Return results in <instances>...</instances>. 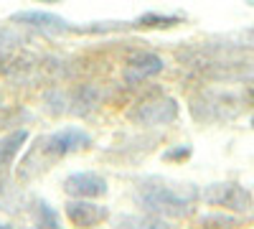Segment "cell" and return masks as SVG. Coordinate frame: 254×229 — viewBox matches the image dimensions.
Listing matches in <instances>:
<instances>
[{
    "mask_svg": "<svg viewBox=\"0 0 254 229\" xmlns=\"http://www.w3.org/2000/svg\"><path fill=\"white\" fill-rule=\"evenodd\" d=\"M10 23L28 26V28H36L41 33H94L92 23L89 26H76V23H69L66 18H61L56 13H46V10H20V13H13Z\"/></svg>",
    "mask_w": 254,
    "mask_h": 229,
    "instance_id": "cell-5",
    "label": "cell"
},
{
    "mask_svg": "<svg viewBox=\"0 0 254 229\" xmlns=\"http://www.w3.org/2000/svg\"><path fill=\"white\" fill-rule=\"evenodd\" d=\"M36 212H38V217H36V224L38 227H59V217H56V212L51 209L46 201H38Z\"/></svg>",
    "mask_w": 254,
    "mask_h": 229,
    "instance_id": "cell-12",
    "label": "cell"
},
{
    "mask_svg": "<svg viewBox=\"0 0 254 229\" xmlns=\"http://www.w3.org/2000/svg\"><path fill=\"white\" fill-rule=\"evenodd\" d=\"M188 155H190V151H188V148H181V151H168V153H165V160H176V158L181 160V158H188Z\"/></svg>",
    "mask_w": 254,
    "mask_h": 229,
    "instance_id": "cell-15",
    "label": "cell"
},
{
    "mask_svg": "<svg viewBox=\"0 0 254 229\" xmlns=\"http://www.w3.org/2000/svg\"><path fill=\"white\" fill-rule=\"evenodd\" d=\"M201 199L208 204V206H219V209H226V212H234V214H247L254 201H252V194L244 189L242 183L237 181H221V183H211L203 189Z\"/></svg>",
    "mask_w": 254,
    "mask_h": 229,
    "instance_id": "cell-3",
    "label": "cell"
},
{
    "mask_svg": "<svg viewBox=\"0 0 254 229\" xmlns=\"http://www.w3.org/2000/svg\"><path fill=\"white\" fill-rule=\"evenodd\" d=\"M36 3H59V0H36Z\"/></svg>",
    "mask_w": 254,
    "mask_h": 229,
    "instance_id": "cell-17",
    "label": "cell"
},
{
    "mask_svg": "<svg viewBox=\"0 0 254 229\" xmlns=\"http://www.w3.org/2000/svg\"><path fill=\"white\" fill-rule=\"evenodd\" d=\"M66 212V219L76 227H94L99 222H104L110 217V209L102 204H92V201H84V199H71L64 206Z\"/></svg>",
    "mask_w": 254,
    "mask_h": 229,
    "instance_id": "cell-9",
    "label": "cell"
},
{
    "mask_svg": "<svg viewBox=\"0 0 254 229\" xmlns=\"http://www.w3.org/2000/svg\"><path fill=\"white\" fill-rule=\"evenodd\" d=\"M160 72H163V59L153 51H142V54H135L127 59V64L122 69V79L127 84H140L142 79L155 76Z\"/></svg>",
    "mask_w": 254,
    "mask_h": 229,
    "instance_id": "cell-8",
    "label": "cell"
},
{
    "mask_svg": "<svg viewBox=\"0 0 254 229\" xmlns=\"http://www.w3.org/2000/svg\"><path fill=\"white\" fill-rule=\"evenodd\" d=\"M64 191L74 199H97V196L107 194L110 186H107L104 176L92 173V171H81V173H71L64 178Z\"/></svg>",
    "mask_w": 254,
    "mask_h": 229,
    "instance_id": "cell-7",
    "label": "cell"
},
{
    "mask_svg": "<svg viewBox=\"0 0 254 229\" xmlns=\"http://www.w3.org/2000/svg\"><path fill=\"white\" fill-rule=\"evenodd\" d=\"M92 145V135L84 133L79 128H64L59 133H51V135H44L36 140V148L31 151L28 160H38L41 171L49 168V163L56 158H64L69 153H76V151H84Z\"/></svg>",
    "mask_w": 254,
    "mask_h": 229,
    "instance_id": "cell-2",
    "label": "cell"
},
{
    "mask_svg": "<svg viewBox=\"0 0 254 229\" xmlns=\"http://www.w3.org/2000/svg\"><path fill=\"white\" fill-rule=\"evenodd\" d=\"M26 138H28L26 130H15V133H8L5 138H0V165H5L15 158L20 145L26 143Z\"/></svg>",
    "mask_w": 254,
    "mask_h": 229,
    "instance_id": "cell-10",
    "label": "cell"
},
{
    "mask_svg": "<svg viewBox=\"0 0 254 229\" xmlns=\"http://www.w3.org/2000/svg\"><path fill=\"white\" fill-rule=\"evenodd\" d=\"M239 219L237 217H224V214H208V217H201V224L203 227H211V224H219V227H234Z\"/></svg>",
    "mask_w": 254,
    "mask_h": 229,
    "instance_id": "cell-13",
    "label": "cell"
},
{
    "mask_svg": "<svg viewBox=\"0 0 254 229\" xmlns=\"http://www.w3.org/2000/svg\"><path fill=\"white\" fill-rule=\"evenodd\" d=\"M181 115L178 99L168 97V94H158L150 99H142L140 105L130 112V117L137 125H147V128H155V125H171L176 122Z\"/></svg>",
    "mask_w": 254,
    "mask_h": 229,
    "instance_id": "cell-6",
    "label": "cell"
},
{
    "mask_svg": "<svg viewBox=\"0 0 254 229\" xmlns=\"http://www.w3.org/2000/svg\"><path fill=\"white\" fill-rule=\"evenodd\" d=\"M193 117L201 122H214V120H229L242 110V99L237 94L226 92H203L193 97Z\"/></svg>",
    "mask_w": 254,
    "mask_h": 229,
    "instance_id": "cell-4",
    "label": "cell"
},
{
    "mask_svg": "<svg viewBox=\"0 0 254 229\" xmlns=\"http://www.w3.org/2000/svg\"><path fill=\"white\" fill-rule=\"evenodd\" d=\"M252 128H254V115H252Z\"/></svg>",
    "mask_w": 254,
    "mask_h": 229,
    "instance_id": "cell-18",
    "label": "cell"
},
{
    "mask_svg": "<svg viewBox=\"0 0 254 229\" xmlns=\"http://www.w3.org/2000/svg\"><path fill=\"white\" fill-rule=\"evenodd\" d=\"M181 15H163V13H145L140 18L132 20L135 28H171V26H178L181 23Z\"/></svg>",
    "mask_w": 254,
    "mask_h": 229,
    "instance_id": "cell-11",
    "label": "cell"
},
{
    "mask_svg": "<svg viewBox=\"0 0 254 229\" xmlns=\"http://www.w3.org/2000/svg\"><path fill=\"white\" fill-rule=\"evenodd\" d=\"M20 41V36L15 31H8V28H0V51L8 49V46H15Z\"/></svg>",
    "mask_w": 254,
    "mask_h": 229,
    "instance_id": "cell-14",
    "label": "cell"
},
{
    "mask_svg": "<svg viewBox=\"0 0 254 229\" xmlns=\"http://www.w3.org/2000/svg\"><path fill=\"white\" fill-rule=\"evenodd\" d=\"M135 201L153 217H188L198 201V189L165 178H145L135 191Z\"/></svg>",
    "mask_w": 254,
    "mask_h": 229,
    "instance_id": "cell-1",
    "label": "cell"
},
{
    "mask_svg": "<svg viewBox=\"0 0 254 229\" xmlns=\"http://www.w3.org/2000/svg\"><path fill=\"white\" fill-rule=\"evenodd\" d=\"M242 38L247 41V44H249V46H254V26H252V28H247V31L242 33Z\"/></svg>",
    "mask_w": 254,
    "mask_h": 229,
    "instance_id": "cell-16",
    "label": "cell"
}]
</instances>
